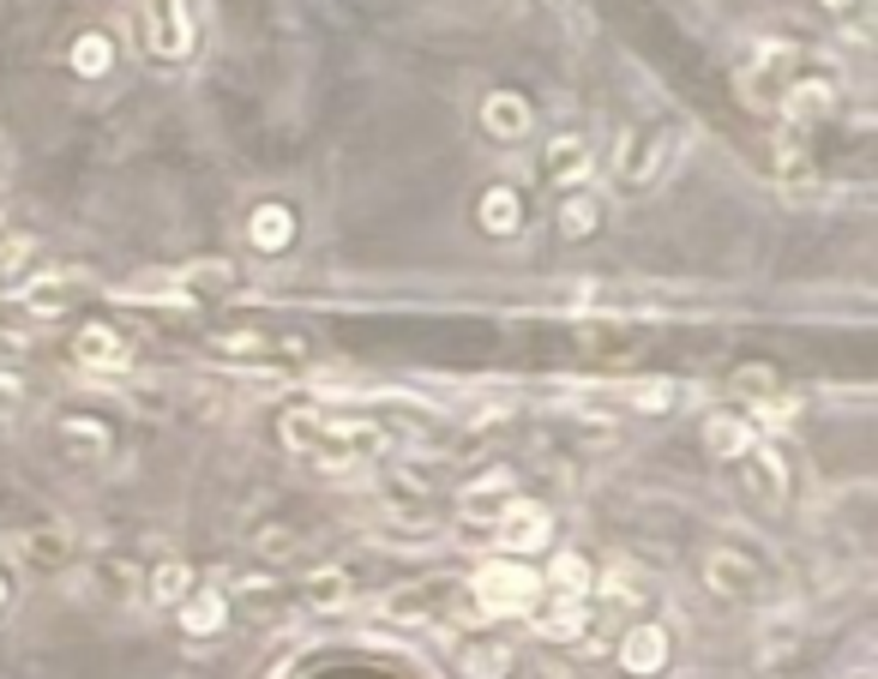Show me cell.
Masks as SVG:
<instances>
[{
	"label": "cell",
	"instance_id": "6da1fadb",
	"mask_svg": "<svg viewBox=\"0 0 878 679\" xmlns=\"http://www.w3.org/2000/svg\"><path fill=\"white\" fill-rule=\"evenodd\" d=\"M284 445L296 457H308V464L320 469H367L374 457H386V427L379 421H362V415H331V409H289L284 415Z\"/></svg>",
	"mask_w": 878,
	"mask_h": 679
},
{
	"label": "cell",
	"instance_id": "7a4b0ae2",
	"mask_svg": "<svg viewBox=\"0 0 878 679\" xmlns=\"http://www.w3.org/2000/svg\"><path fill=\"white\" fill-rule=\"evenodd\" d=\"M469 608H476V620H512V613H536L542 601V571H530L524 559H488V566L476 571V578L464 583Z\"/></svg>",
	"mask_w": 878,
	"mask_h": 679
},
{
	"label": "cell",
	"instance_id": "3957f363",
	"mask_svg": "<svg viewBox=\"0 0 878 679\" xmlns=\"http://www.w3.org/2000/svg\"><path fill=\"white\" fill-rule=\"evenodd\" d=\"M794 73H800V48H788V43H758L753 55L741 60V73H734V91H741V102L746 109H776L782 102V91L794 85Z\"/></svg>",
	"mask_w": 878,
	"mask_h": 679
},
{
	"label": "cell",
	"instance_id": "277c9868",
	"mask_svg": "<svg viewBox=\"0 0 878 679\" xmlns=\"http://www.w3.org/2000/svg\"><path fill=\"white\" fill-rule=\"evenodd\" d=\"M512 476L505 469H493V476L469 481L464 493H457V530H464V542H493V523L505 517V505H512Z\"/></svg>",
	"mask_w": 878,
	"mask_h": 679
},
{
	"label": "cell",
	"instance_id": "5b68a950",
	"mask_svg": "<svg viewBox=\"0 0 878 679\" xmlns=\"http://www.w3.org/2000/svg\"><path fill=\"white\" fill-rule=\"evenodd\" d=\"M452 595H457L452 578H422V583H398L391 595H379L374 613L386 625H434V620H445Z\"/></svg>",
	"mask_w": 878,
	"mask_h": 679
},
{
	"label": "cell",
	"instance_id": "8992f818",
	"mask_svg": "<svg viewBox=\"0 0 878 679\" xmlns=\"http://www.w3.org/2000/svg\"><path fill=\"white\" fill-rule=\"evenodd\" d=\"M548 535H554V517L536 505V499H512V505H505V517L493 523V547H500V554H512V559L542 554V547H548Z\"/></svg>",
	"mask_w": 878,
	"mask_h": 679
},
{
	"label": "cell",
	"instance_id": "52a82bcc",
	"mask_svg": "<svg viewBox=\"0 0 878 679\" xmlns=\"http://www.w3.org/2000/svg\"><path fill=\"white\" fill-rule=\"evenodd\" d=\"M138 12H145L151 55H163V60L193 55V19H187V0H138Z\"/></svg>",
	"mask_w": 878,
	"mask_h": 679
},
{
	"label": "cell",
	"instance_id": "ba28073f",
	"mask_svg": "<svg viewBox=\"0 0 878 679\" xmlns=\"http://www.w3.org/2000/svg\"><path fill=\"white\" fill-rule=\"evenodd\" d=\"M704 583H710V595H722V601H758L765 595V571H758V559H746L741 547H716V554L704 559Z\"/></svg>",
	"mask_w": 878,
	"mask_h": 679
},
{
	"label": "cell",
	"instance_id": "9c48e42d",
	"mask_svg": "<svg viewBox=\"0 0 878 679\" xmlns=\"http://www.w3.org/2000/svg\"><path fill=\"white\" fill-rule=\"evenodd\" d=\"M836 97H843V85L831 79V73H794V85L782 91V121L788 126H812V121H831Z\"/></svg>",
	"mask_w": 878,
	"mask_h": 679
},
{
	"label": "cell",
	"instance_id": "30bf717a",
	"mask_svg": "<svg viewBox=\"0 0 878 679\" xmlns=\"http://www.w3.org/2000/svg\"><path fill=\"white\" fill-rule=\"evenodd\" d=\"M73 361H79L85 374H126V367H133V343H126L114 325H79Z\"/></svg>",
	"mask_w": 878,
	"mask_h": 679
},
{
	"label": "cell",
	"instance_id": "8fae6325",
	"mask_svg": "<svg viewBox=\"0 0 878 679\" xmlns=\"http://www.w3.org/2000/svg\"><path fill=\"white\" fill-rule=\"evenodd\" d=\"M247 247L265 253V259H284V253L296 247V211H289V204H277V199L253 204V216H247Z\"/></svg>",
	"mask_w": 878,
	"mask_h": 679
},
{
	"label": "cell",
	"instance_id": "7c38bea8",
	"mask_svg": "<svg viewBox=\"0 0 878 679\" xmlns=\"http://www.w3.org/2000/svg\"><path fill=\"white\" fill-rule=\"evenodd\" d=\"M530 126H536V109H530L518 91H488L481 97V133L488 138H505V145H512V138H524Z\"/></svg>",
	"mask_w": 878,
	"mask_h": 679
},
{
	"label": "cell",
	"instance_id": "4fadbf2b",
	"mask_svg": "<svg viewBox=\"0 0 878 679\" xmlns=\"http://www.w3.org/2000/svg\"><path fill=\"white\" fill-rule=\"evenodd\" d=\"M536 175H542L548 187H578V181H590V145H584L578 133H559L554 145L542 151Z\"/></svg>",
	"mask_w": 878,
	"mask_h": 679
},
{
	"label": "cell",
	"instance_id": "5bb4252c",
	"mask_svg": "<svg viewBox=\"0 0 878 679\" xmlns=\"http://www.w3.org/2000/svg\"><path fill=\"white\" fill-rule=\"evenodd\" d=\"M55 439H60V457H73V464H91V469L109 464V427L91 415H60Z\"/></svg>",
	"mask_w": 878,
	"mask_h": 679
},
{
	"label": "cell",
	"instance_id": "9a60e30c",
	"mask_svg": "<svg viewBox=\"0 0 878 679\" xmlns=\"http://www.w3.org/2000/svg\"><path fill=\"white\" fill-rule=\"evenodd\" d=\"M753 445H758V427H753L746 415H729V409H716V415L704 421V452L716 457V464H741Z\"/></svg>",
	"mask_w": 878,
	"mask_h": 679
},
{
	"label": "cell",
	"instance_id": "2e32d148",
	"mask_svg": "<svg viewBox=\"0 0 878 679\" xmlns=\"http://www.w3.org/2000/svg\"><path fill=\"white\" fill-rule=\"evenodd\" d=\"M741 469H746V487H753V499H765V505H782V493H788V469H782V452H770V445L758 439L753 452L741 457Z\"/></svg>",
	"mask_w": 878,
	"mask_h": 679
},
{
	"label": "cell",
	"instance_id": "e0dca14e",
	"mask_svg": "<svg viewBox=\"0 0 878 679\" xmlns=\"http://www.w3.org/2000/svg\"><path fill=\"white\" fill-rule=\"evenodd\" d=\"M620 661H626V674H638V679L662 674L668 668V632H662V625H632L626 644H620Z\"/></svg>",
	"mask_w": 878,
	"mask_h": 679
},
{
	"label": "cell",
	"instance_id": "ac0fdd59",
	"mask_svg": "<svg viewBox=\"0 0 878 679\" xmlns=\"http://www.w3.org/2000/svg\"><path fill=\"white\" fill-rule=\"evenodd\" d=\"M175 283V301H223L229 289H235V265L211 259V265H187L181 277H169Z\"/></svg>",
	"mask_w": 878,
	"mask_h": 679
},
{
	"label": "cell",
	"instance_id": "d6986e66",
	"mask_svg": "<svg viewBox=\"0 0 878 679\" xmlns=\"http://www.w3.org/2000/svg\"><path fill=\"white\" fill-rule=\"evenodd\" d=\"M536 625H542V637H554V644H571V637L590 625V613H584V601L578 595H554V589H542V601H536Z\"/></svg>",
	"mask_w": 878,
	"mask_h": 679
},
{
	"label": "cell",
	"instance_id": "ffe728a7",
	"mask_svg": "<svg viewBox=\"0 0 878 679\" xmlns=\"http://www.w3.org/2000/svg\"><path fill=\"white\" fill-rule=\"evenodd\" d=\"M229 620V595L223 589H199V595L181 601V632L187 637H218Z\"/></svg>",
	"mask_w": 878,
	"mask_h": 679
},
{
	"label": "cell",
	"instance_id": "44dd1931",
	"mask_svg": "<svg viewBox=\"0 0 878 679\" xmlns=\"http://www.w3.org/2000/svg\"><path fill=\"white\" fill-rule=\"evenodd\" d=\"M656 163H662V138H651V133H620V157H614V175L620 181H651L656 175Z\"/></svg>",
	"mask_w": 878,
	"mask_h": 679
},
{
	"label": "cell",
	"instance_id": "7402d4cb",
	"mask_svg": "<svg viewBox=\"0 0 878 679\" xmlns=\"http://www.w3.org/2000/svg\"><path fill=\"white\" fill-rule=\"evenodd\" d=\"M476 216H481L488 235H518V229H524V199H518L512 187H488L481 204H476Z\"/></svg>",
	"mask_w": 878,
	"mask_h": 679
},
{
	"label": "cell",
	"instance_id": "603a6c76",
	"mask_svg": "<svg viewBox=\"0 0 878 679\" xmlns=\"http://www.w3.org/2000/svg\"><path fill=\"white\" fill-rule=\"evenodd\" d=\"M187 595H193V571H187L181 559H163V566L145 578V601H151V608H181Z\"/></svg>",
	"mask_w": 878,
	"mask_h": 679
},
{
	"label": "cell",
	"instance_id": "cb8c5ba5",
	"mask_svg": "<svg viewBox=\"0 0 878 679\" xmlns=\"http://www.w3.org/2000/svg\"><path fill=\"white\" fill-rule=\"evenodd\" d=\"M349 595H355V583H349V571H337V566L313 571V578H308V589H301V601H308V608H320V613L349 608Z\"/></svg>",
	"mask_w": 878,
	"mask_h": 679
},
{
	"label": "cell",
	"instance_id": "d4e9b609",
	"mask_svg": "<svg viewBox=\"0 0 878 679\" xmlns=\"http://www.w3.org/2000/svg\"><path fill=\"white\" fill-rule=\"evenodd\" d=\"M542 589H554V595H590L596 589V571H590V559H578V554H554V566H548V578H542Z\"/></svg>",
	"mask_w": 878,
	"mask_h": 679
},
{
	"label": "cell",
	"instance_id": "484cf974",
	"mask_svg": "<svg viewBox=\"0 0 878 679\" xmlns=\"http://www.w3.org/2000/svg\"><path fill=\"white\" fill-rule=\"evenodd\" d=\"M109 67H114V36L85 31L79 43H73V73H79V79H103Z\"/></svg>",
	"mask_w": 878,
	"mask_h": 679
},
{
	"label": "cell",
	"instance_id": "4316f807",
	"mask_svg": "<svg viewBox=\"0 0 878 679\" xmlns=\"http://www.w3.org/2000/svg\"><path fill=\"white\" fill-rule=\"evenodd\" d=\"M19 554L31 559V566L55 571L60 559L73 554V542H67V530H31V535H19Z\"/></svg>",
	"mask_w": 878,
	"mask_h": 679
},
{
	"label": "cell",
	"instance_id": "83f0119b",
	"mask_svg": "<svg viewBox=\"0 0 878 679\" xmlns=\"http://www.w3.org/2000/svg\"><path fill=\"white\" fill-rule=\"evenodd\" d=\"M602 223V204H596L590 187H566V204H559V229L566 235H590V229Z\"/></svg>",
	"mask_w": 878,
	"mask_h": 679
},
{
	"label": "cell",
	"instance_id": "f1b7e54d",
	"mask_svg": "<svg viewBox=\"0 0 878 679\" xmlns=\"http://www.w3.org/2000/svg\"><path fill=\"white\" fill-rule=\"evenodd\" d=\"M505 668H512V649L505 644H481L464 656V679H505Z\"/></svg>",
	"mask_w": 878,
	"mask_h": 679
},
{
	"label": "cell",
	"instance_id": "f546056e",
	"mask_svg": "<svg viewBox=\"0 0 878 679\" xmlns=\"http://www.w3.org/2000/svg\"><path fill=\"white\" fill-rule=\"evenodd\" d=\"M67 301H73L67 277H36V283H24V307H36V313H60Z\"/></svg>",
	"mask_w": 878,
	"mask_h": 679
},
{
	"label": "cell",
	"instance_id": "4dcf8cb0",
	"mask_svg": "<svg viewBox=\"0 0 878 679\" xmlns=\"http://www.w3.org/2000/svg\"><path fill=\"white\" fill-rule=\"evenodd\" d=\"M31 265H36V241H12V247H0V283H24Z\"/></svg>",
	"mask_w": 878,
	"mask_h": 679
},
{
	"label": "cell",
	"instance_id": "1f68e13d",
	"mask_svg": "<svg viewBox=\"0 0 878 679\" xmlns=\"http://www.w3.org/2000/svg\"><path fill=\"white\" fill-rule=\"evenodd\" d=\"M734 391H741L746 403H770V397H776V374H770V367H741V374H734Z\"/></svg>",
	"mask_w": 878,
	"mask_h": 679
},
{
	"label": "cell",
	"instance_id": "d6a6232c",
	"mask_svg": "<svg viewBox=\"0 0 878 679\" xmlns=\"http://www.w3.org/2000/svg\"><path fill=\"white\" fill-rule=\"evenodd\" d=\"M632 409H674V386L668 379H644V386H626Z\"/></svg>",
	"mask_w": 878,
	"mask_h": 679
},
{
	"label": "cell",
	"instance_id": "836d02e7",
	"mask_svg": "<svg viewBox=\"0 0 878 679\" xmlns=\"http://www.w3.org/2000/svg\"><path fill=\"white\" fill-rule=\"evenodd\" d=\"M19 415H24V379L19 374H0V427H12Z\"/></svg>",
	"mask_w": 878,
	"mask_h": 679
},
{
	"label": "cell",
	"instance_id": "e575fe53",
	"mask_svg": "<svg viewBox=\"0 0 878 679\" xmlns=\"http://www.w3.org/2000/svg\"><path fill=\"white\" fill-rule=\"evenodd\" d=\"M7 601H12V583H7V571H0V608H7Z\"/></svg>",
	"mask_w": 878,
	"mask_h": 679
},
{
	"label": "cell",
	"instance_id": "d590c367",
	"mask_svg": "<svg viewBox=\"0 0 878 679\" xmlns=\"http://www.w3.org/2000/svg\"><path fill=\"white\" fill-rule=\"evenodd\" d=\"M824 7H831V12H848V7H860V0H824Z\"/></svg>",
	"mask_w": 878,
	"mask_h": 679
}]
</instances>
